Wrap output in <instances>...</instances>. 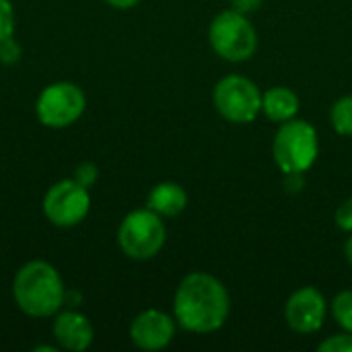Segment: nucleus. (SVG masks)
<instances>
[{"label": "nucleus", "instance_id": "obj_16", "mask_svg": "<svg viewBox=\"0 0 352 352\" xmlns=\"http://www.w3.org/2000/svg\"><path fill=\"white\" fill-rule=\"evenodd\" d=\"M14 31V12L8 0H0V41L8 39Z\"/></svg>", "mask_w": 352, "mask_h": 352}, {"label": "nucleus", "instance_id": "obj_8", "mask_svg": "<svg viewBox=\"0 0 352 352\" xmlns=\"http://www.w3.org/2000/svg\"><path fill=\"white\" fill-rule=\"evenodd\" d=\"M89 206V192L76 179H62L54 184L43 198V214L56 227L78 225L87 217Z\"/></svg>", "mask_w": 352, "mask_h": 352}, {"label": "nucleus", "instance_id": "obj_20", "mask_svg": "<svg viewBox=\"0 0 352 352\" xmlns=\"http://www.w3.org/2000/svg\"><path fill=\"white\" fill-rule=\"evenodd\" d=\"M19 56H21V47H19L10 37L4 39V41H0V60H2V62H6V64L16 62Z\"/></svg>", "mask_w": 352, "mask_h": 352}, {"label": "nucleus", "instance_id": "obj_12", "mask_svg": "<svg viewBox=\"0 0 352 352\" xmlns=\"http://www.w3.org/2000/svg\"><path fill=\"white\" fill-rule=\"evenodd\" d=\"M188 206V194L179 184L163 182L148 194V208L159 217H177Z\"/></svg>", "mask_w": 352, "mask_h": 352}, {"label": "nucleus", "instance_id": "obj_1", "mask_svg": "<svg viewBox=\"0 0 352 352\" xmlns=\"http://www.w3.org/2000/svg\"><path fill=\"white\" fill-rule=\"evenodd\" d=\"M231 311V301L225 285L206 272L188 274L173 299V314L177 324L194 334H208L219 330Z\"/></svg>", "mask_w": 352, "mask_h": 352}, {"label": "nucleus", "instance_id": "obj_19", "mask_svg": "<svg viewBox=\"0 0 352 352\" xmlns=\"http://www.w3.org/2000/svg\"><path fill=\"white\" fill-rule=\"evenodd\" d=\"M336 225L342 231H351L352 233V198L338 206V210H336Z\"/></svg>", "mask_w": 352, "mask_h": 352}, {"label": "nucleus", "instance_id": "obj_14", "mask_svg": "<svg viewBox=\"0 0 352 352\" xmlns=\"http://www.w3.org/2000/svg\"><path fill=\"white\" fill-rule=\"evenodd\" d=\"M330 122H332V126H334V130L338 134L352 136V95H346V97L338 99L332 105Z\"/></svg>", "mask_w": 352, "mask_h": 352}, {"label": "nucleus", "instance_id": "obj_18", "mask_svg": "<svg viewBox=\"0 0 352 352\" xmlns=\"http://www.w3.org/2000/svg\"><path fill=\"white\" fill-rule=\"evenodd\" d=\"M74 179L85 186V188H91L95 182H97V167L93 163H80L74 171Z\"/></svg>", "mask_w": 352, "mask_h": 352}, {"label": "nucleus", "instance_id": "obj_22", "mask_svg": "<svg viewBox=\"0 0 352 352\" xmlns=\"http://www.w3.org/2000/svg\"><path fill=\"white\" fill-rule=\"evenodd\" d=\"M287 179H285V188L289 192H297L303 188V173H285Z\"/></svg>", "mask_w": 352, "mask_h": 352}, {"label": "nucleus", "instance_id": "obj_9", "mask_svg": "<svg viewBox=\"0 0 352 352\" xmlns=\"http://www.w3.org/2000/svg\"><path fill=\"white\" fill-rule=\"evenodd\" d=\"M285 320L299 334L318 332L326 320L324 295L314 287H303L295 291L285 305Z\"/></svg>", "mask_w": 352, "mask_h": 352}, {"label": "nucleus", "instance_id": "obj_11", "mask_svg": "<svg viewBox=\"0 0 352 352\" xmlns=\"http://www.w3.org/2000/svg\"><path fill=\"white\" fill-rule=\"evenodd\" d=\"M54 338L66 351H87L93 342V326L85 316L76 311H64L54 322Z\"/></svg>", "mask_w": 352, "mask_h": 352}, {"label": "nucleus", "instance_id": "obj_21", "mask_svg": "<svg viewBox=\"0 0 352 352\" xmlns=\"http://www.w3.org/2000/svg\"><path fill=\"white\" fill-rule=\"evenodd\" d=\"M229 2H231V8L241 14H250L264 4V0H229Z\"/></svg>", "mask_w": 352, "mask_h": 352}, {"label": "nucleus", "instance_id": "obj_17", "mask_svg": "<svg viewBox=\"0 0 352 352\" xmlns=\"http://www.w3.org/2000/svg\"><path fill=\"white\" fill-rule=\"evenodd\" d=\"M322 352H352V332L330 336L320 344Z\"/></svg>", "mask_w": 352, "mask_h": 352}, {"label": "nucleus", "instance_id": "obj_4", "mask_svg": "<svg viewBox=\"0 0 352 352\" xmlns=\"http://www.w3.org/2000/svg\"><path fill=\"white\" fill-rule=\"evenodd\" d=\"M212 50L229 62H245L256 54L258 33L250 19L237 10L219 12L208 29Z\"/></svg>", "mask_w": 352, "mask_h": 352}, {"label": "nucleus", "instance_id": "obj_7", "mask_svg": "<svg viewBox=\"0 0 352 352\" xmlns=\"http://www.w3.org/2000/svg\"><path fill=\"white\" fill-rule=\"evenodd\" d=\"M85 93L72 82H54L45 87L37 99V118L43 126L66 128L85 111Z\"/></svg>", "mask_w": 352, "mask_h": 352}, {"label": "nucleus", "instance_id": "obj_24", "mask_svg": "<svg viewBox=\"0 0 352 352\" xmlns=\"http://www.w3.org/2000/svg\"><path fill=\"white\" fill-rule=\"evenodd\" d=\"M344 256H346L349 264L352 266V237H349V241H346V245H344Z\"/></svg>", "mask_w": 352, "mask_h": 352}, {"label": "nucleus", "instance_id": "obj_13", "mask_svg": "<svg viewBox=\"0 0 352 352\" xmlns=\"http://www.w3.org/2000/svg\"><path fill=\"white\" fill-rule=\"evenodd\" d=\"M262 111L272 122L293 120L299 111V97L287 87H272L262 95Z\"/></svg>", "mask_w": 352, "mask_h": 352}, {"label": "nucleus", "instance_id": "obj_23", "mask_svg": "<svg viewBox=\"0 0 352 352\" xmlns=\"http://www.w3.org/2000/svg\"><path fill=\"white\" fill-rule=\"evenodd\" d=\"M109 6H113V8H122V10H126V8H132V6H136L140 0H105Z\"/></svg>", "mask_w": 352, "mask_h": 352}, {"label": "nucleus", "instance_id": "obj_3", "mask_svg": "<svg viewBox=\"0 0 352 352\" xmlns=\"http://www.w3.org/2000/svg\"><path fill=\"white\" fill-rule=\"evenodd\" d=\"M318 132L305 120H287L280 124L272 155L283 173H305L318 159Z\"/></svg>", "mask_w": 352, "mask_h": 352}, {"label": "nucleus", "instance_id": "obj_5", "mask_svg": "<svg viewBox=\"0 0 352 352\" xmlns=\"http://www.w3.org/2000/svg\"><path fill=\"white\" fill-rule=\"evenodd\" d=\"M165 225L151 208L132 210L120 225L118 243L132 260H151L165 245Z\"/></svg>", "mask_w": 352, "mask_h": 352}, {"label": "nucleus", "instance_id": "obj_6", "mask_svg": "<svg viewBox=\"0 0 352 352\" xmlns=\"http://www.w3.org/2000/svg\"><path fill=\"white\" fill-rule=\"evenodd\" d=\"M212 101L217 111L231 124H250L262 111L258 85L241 74H229L214 87Z\"/></svg>", "mask_w": 352, "mask_h": 352}, {"label": "nucleus", "instance_id": "obj_15", "mask_svg": "<svg viewBox=\"0 0 352 352\" xmlns=\"http://www.w3.org/2000/svg\"><path fill=\"white\" fill-rule=\"evenodd\" d=\"M332 316L346 332H352V291H342L334 297Z\"/></svg>", "mask_w": 352, "mask_h": 352}, {"label": "nucleus", "instance_id": "obj_10", "mask_svg": "<svg viewBox=\"0 0 352 352\" xmlns=\"http://www.w3.org/2000/svg\"><path fill=\"white\" fill-rule=\"evenodd\" d=\"M173 336H175L173 320L159 309L142 311L140 316L134 318L130 326V338L142 351H161L173 340Z\"/></svg>", "mask_w": 352, "mask_h": 352}, {"label": "nucleus", "instance_id": "obj_2", "mask_svg": "<svg viewBox=\"0 0 352 352\" xmlns=\"http://www.w3.org/2000/svg\"><path fill=\"white\" fill-rule=\"evenodd\" d=\"M12 295L23 314L31 318H47L64 303V283L52 264L35 260L16 272Z\"/></svg>", "mask_w": 352, "mask_h": 352}]
</instances>
